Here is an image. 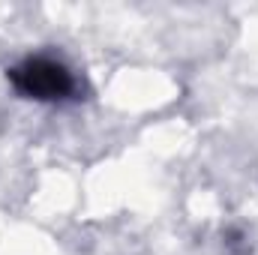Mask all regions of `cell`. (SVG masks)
Segmentation results:
<instances>
[{"instance_id": "1", "label": "cell", "mask_w": 258, "mask_h": 255, "mask_svg": "<svg viewBox=\"0 0 258 255\" xmlns=\"http://www.w3.org/2000/svg\"><path fill=\"white\" fill-rule=\"evenodd\" d=\"M6 75H9V84L21 96L36 99V102H63V99H72L75 90H78V81H75L72 69L63 60L45 57V54L24 57Z\"/></svg>"}]
</instances>
